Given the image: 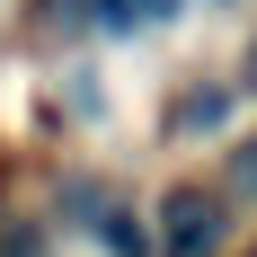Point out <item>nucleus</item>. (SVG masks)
<instances>
[{
  "label": "nucleus",
  "mask_w": 257,
  "mask_h": 257,
  "mask_svg": "<svg viewBox=\"0 0 257 257\" xmlns=\"http://www.w3.org/2000/svg\"><path fill=\"white\" fill-rule=\"evenodd\" d=\"M231 239V195L222 186H169L160 195V257H222Z\"/></svg>",
  "instance_id": "1"
},
{
  "label": "nucleus",
  "mask_w": 257,
  "mask_h": 257,
  "mask_svg": "<svg viewBox=\"0 0 257 257\" xmlns=\"http://www.w3.org/2000/svg\"><path fill=\"white\" fill-rule=\"evenodd\" d=\"M0 257H53V239L36 222H0Z\"/></svg>",
  "instance_id": "2"
},
{
  "label": "nucleus",
  "mask_w": 257,
  "mask_h": 257,
  "mask_svg": "<svg viewBox=\"0 0 257 257\" xmlns=\"http://www.w3.org/2000/svg\"><path fill=\"white\" fill-rule=\"evenodd\" d=\"M222 106H231V89H204V98H186V106H178V124H186V133H204V124H222Z\"/></svg>",
  "instance_id": "3"
},
{
  "label": "nucleus",
  "mask_w": 257,
  "mask_h": 257,
  "mask_svg": "<svg viewBox=\"0 0 257 257\" xmlns=\"http://www.w3.org/2000/svg\"><path fill=\"white\" fill-rule=\"evenodd\" d=\"M231 195H248V204H257V133H248V142H231Z\"/></svg>",
  "instance_id": "4"
},
{
  "label": "nucleus",
  "mask_w": 257,
  "mask_h": 257,
  "mask_svg": "<svg viewBox=\"0 0 257 257\" xmlns=\"http://www.w3.org/2000/svg\"><path fill=\"white\" fill-rule=\"evenodd\" d=\"M98 27H115V36H133V27H142V9H133V0H98Z\"/></svg>",
  "instance_id": "5"
},
{
  "label": "nucleus",
  "mask_w": 257,
  "mask_h": 257,
  "mask_svg": "<svg viewBox=\"0 0 257 257\" xmlns=\"http://www.w3.org/2000/svg\"><path fill=\"white\" fill-rule=\"evenodd\" d=\"M133 9H142V18H178L186 0H133Z\"/></svg>",
  "instance_id": "6"
},
{
  "label": "nucleus",
  "mask_w": 257,
  "mask_h": 257,
  "mask_svg": "<svg viewBox=\"0 0 257 257\" xmlns=\"http://www.w3.org/2000/svg\"><path fill=\"white\" fill-rule=\"evenodd\" d=\"M248 89H257V45H248Z\"/></svg>",
  "instance_id": "7"
}]
</instances>
